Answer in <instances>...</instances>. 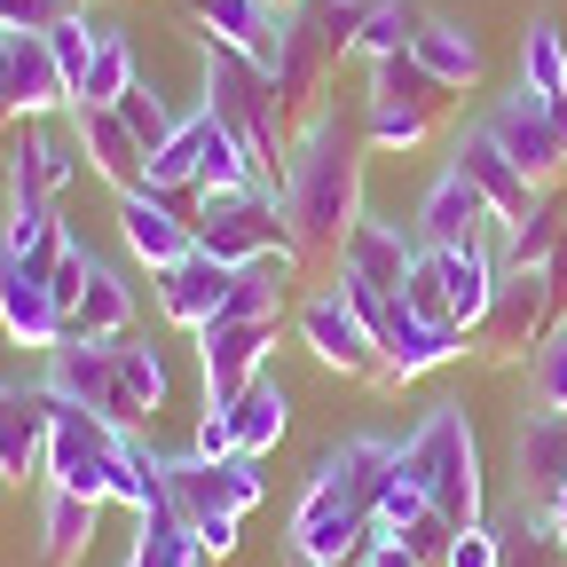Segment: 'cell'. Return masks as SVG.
Listing matches in <instances>:
<instances>
[{
    "label": "cell",
    "instance_id": "obj_1",
    "mask_svg": "<svg viewBox=\"0 0 567 567\" xmlns=\"http://www.w3.org/2000/svg\"><path fill=\"white\" fill-rule=\"evenodd\" d=\"M363 126L323 111L300 142H292V166L276 182V205H284V245L308 276H339L347 260V237L363 221Z\"/></svg>",
    "mask_w": 567,
    "mask_h": 567
},
{
    "label": "cell",
    "instance_id": "obj_2",
    "mask_svg": "<svg viewBox=\"0 0 567 567\" xmlns=\"http://www.w3.org/2000/svg\"><path fill=\"white\" fill-rule=\"evenodd\" d=\"M205 111H213V118H221V126L245 142V151H252L260 182H284V166H292V134H284L276 71H260L252 55L213 48V40H205Z\"/></svg>",
    "mask_w": 567,
    "mask_h": 567
},
{
    "label": "cell",
    "instance_id": "obj_3",
    "mask_svg": "<svg viewBox=\"0 0 567 567\" xmlns=\"http://www.w3.org/2000/svg\"><path fill=\"white\" fill-rule=\"evenodd\" d=\"M402 473L425 488V505L442 520L473 528L488 520V496H481V442H473V417L457 402H434L417 417V434L402 442Z\"/></svg>",
    "mask_w": 567,
    "mask_h": 567
},
{
    "label": "cell",
    "instance_id": "obj_4",
    "mask_svg": "<svg viewBox=\"0 0 567 567\" xmlns=\"http://www.w3.org/2000/svg\"><path fill=\"white\" fill-rule=\"evenodd\" d=\"M559 323H567V300L551 292V276L544 268H505L481 331H473V354L481 363H520V354H536Z\"/></svg>",
    "mask_w": 567,
    "mask_h": 567
},
{
    "label": "cell",
    "instance_id": "obj_5",
    "mask_svg": "<svg viewBox=\"0 0 567 567\" xmlns=\"http://www.w3.org/2000/svg\"><path fill=\"white\" fill-rule=\"evenodd\" d=\"M111 450H118L111 417L48 394V488L87 496V505H111Z\"/></svg>",
    "mask_w": 567,
    "mask_h": 567
},
{
    "label": "cell",
    "instance_id": "obj_6",
    "mask_svg": "<svg viewBox=\"0 0 567 567\" xmlns=\"http://www.w3.org/2000/svg\"><path fill=\"white\" fill-rule=\"evenodd\" d=\"M371 544V513L354 505V496L339 488V473L316 457V481L300 496V513H292V559L300 567H354Z\"/></svg>",
    "mask_w": 567,
    "mask_h": 567
},
{
    "label": "cell",
    "instance_id": "obj_7",
    "mask_svg": "<svg viewBox=\"0 0 567 567\" xmlns=\"http://www.w3.org/2000/svg\"><path fill=\"white\" fill-rule=\"evenodd\" d=\"M331 71H339V48L323 40L316 9L300 0L292 24H284V55H276V103H284V134L292 142L331 111Z\"/></svg>",
    "mask_w": 567,
    "mask_h": 567
},
{
    "label": "cell",
    "instance_id": "obj_8",
    "mask_svg": "<svg viewBox=\"0 0 567 567\" xmlns=\"http://www.w3.org/2000/svg\"><path fill=\"white\" fill-rule=\"evenodd\" d=\"M48 394H63V402L111 417L118 434H142V425H151V417H142V402L126 394L118 354H111L103 339H63V347H48Z\"/></svg>",
    "mask_w": 567,
    "mask_h": 567
},
{
    "label": "cell",
    "instance_id": "obj_9",
    "mask_svg": "<svg viewBox=\"0 0 567 567\" xmlns=\"http://www.w3.org/2000/svg\"><path fill=\"white\" fill-rule=\"evenodd\" d=\"M481 126L496 134V151H505L536 189H559V174H567V103H536L520 87L513 103H496Z\"/></svg>",
    "mask_w": 567,
    "mask_h": 567
},
{
    "label": "cell",
    "instance_id": "obj_10",
    "mask_svg": "<svg viewBox=\"0 0 567 567\" xmlns=\"http://www.w3.org/2000/svg\"><path fill=\"white\" fill-rule=\"evenodd\" d=\"M197 252H213L221 268H252V260L284 252V205H276L268 189L205 197V221H197Z\"/></svg>",
    "mask_w": 567,
    "mask_h": 567
},
{
    "label": "cell",
    "instance_id": "obj_11",
    "mask_svg": "<svg viewBox=\"0 0 567 567\" xmlns=\"http://www.w3.org/2000/svg\"><path fill=\"white\" fill-rule=\"evenodd\" d=\"M166 481H174V505L189 528H213V520H245L260 505V457H166Z\"/></svg>",
    "mask_w": 567,
    "mask_h": 567
},
{
    "label": "cell",
    "instance_id": "obj_12",
    "mask_svg": "<svg viewBox=\"0 0 567 567\" xmlns=\"http://www.w3.org/2000/svg\"><path fill=\"white\" fill-rule=\"evenodd\" d=\"M71 111V80L55 71L48 32H0V118H55Z\"/></svg>",
    "mask_w": 567,
    "mask_h": 567
},
{
    "label": "cell",
    "instance_id": "obj_13",
    "mask_svg": "<svg viewBox=\"0 0 567 567\" xmlns=\"http://www.w3.org/2000/svg\"><path fill=\"white\" fill-rule=\"evenodd\" d=\"M276 331H284V323H237V316H213V323L197 331V363H205V410H229V402H237V394L260 379V363H268Z\"/></svg>",
    "mask_w": 567,
    "mask_h": 567
},
{
    "label": "cell",
    "instance_id": "obj_14",
    "mask_svg": "<svg viewBox=\"0 0 567 567\" xmlns=\"http://www.w3.org/2000/svg\"><path fill=\"white\" fill-rule=\"evenodd\" d=\"M473 339L465 331H450V323H417L402 300H394V316L379 323V394H402L410 379H425V371H442V363H457Z\"/></svg>",
    "mask_w": 567,
    "mask_h": 567
},
{
    "label": "cell",
    "instance_id": "obj_15",
    "mask_svg": "<svg viewBox=\"0 0 567 567\" xmlns=\"http://www.w3.org/2000/svg\"><path fill=\"white\" fill-rule=\"evenodd\" d=\"M300 339H308V354H316L323 371H339V379H379V331L354 316L331 284L300 308Z\"/></svg>",
    "mask_w": 567,
    "mask_h": 567
},
{
    "label": "cell",
    "instance_id": "obj_16",
    "mask_svg": "<svg viewBox=\"0 0 567 567\" xmlns=\"http://www.w3.org/2000/svg\"><path fill=\"white\" fill-rule=\"evenodd\" d=\"M0 331H9L17 347H40V354L63 347V331H71L55 284L32 260H17V252H0Z\"/></svg>",
    "mask_w": 567,
    "mask_h": 567
},
{
    "label": "cell",
    "instance_id": "obj_17",
    "mask_svg": "<svg viewBox=\"0 0 567 567\" xmlns=\"http://www.w3.org/2000/svg\"><path fill=\"white\" fill-rule=\"evenodd\" d=\"M189 17H197V32H205L213 48H237V55H252L260 71H276L284 24H292L284 0H189Z\"/></svg>",
    "mask_w": 567,
    "mask_h": 567
},
{
    "label": "cell",
    "instance_id": "obj_18",
    "mask_svg": "<svg viewBox=\"0 0 567 567\" xmlns=\"http://www.w3.org/2000/svg\"><path fill=\"white\" fill-rule=\"evenodd\" d=\"M80 174V134H55L48 118H9V197H63Z\"/></svg>",
    "mask_w": 567,
    "mask_h": 567
},
{
    "label": "cell",
    "instance_id": "obj_19",
    "mask_svg": "<svg viewBox=\"0 0 567 567\" xmlns=\"http://www.w3.org/2000/svg\"><path fill=\"white\" fill-rule=\"evenodd\" d=\"M151 284H158V316H166L174 331H189V339H197L213 316L229 308V292H237V268H221L213 252H189V260L158 268Z\"/></svg>",
    "mask_w": 567,
    "mask_h": 567
},
{
    "label": "cell",
    "instance_id": "obj_20",
    "mask_svg": "<svg viewBox=\"0 0 567 567\" xmlns=\"http://www.w3.org/2000/svg\"><path fill=\"white\" fill-rule=\"evenodd\" d=\"M71 134H80V158L95 182H111L118 197H134L142 182H151V158H142V142L126 134L118 111H95V103H71Z\"/></svg>",
    "mask_w": 567,
    "mask_h": 567
},
{
    "label": "cell",
    "instance_id": "obj_21",
    "mask_svg": "<svg viewBox=\"0 0 567 567\" xmlns=\"http://www.w3.org/2000/svg\"><path fill=\"white\" fill-rule=\"evenodd\" d=\"M457 174H465V182L488 197V213H496L505 229H520L528 213H536V197H544V189H536V182H528V174L505 158V151H496V134H488V126L457 142Z\"/></svg>",
    "mask_w": 567,
    "mask_h": 567
},
{
    "label": "cell",
    "instance_id": "obj_22",
    "mask_svg": "<svg viewBox=\"0 0 567 567\" xmlns=\"http://www.w3.org/2000/svg\"><path fill=\"white\" fill-rule=\"evenodd\" d=\"M513 473H520V505H559L567 496V417L559 410H528L520 442H513Z\"/></svg>",
    "mask_w": 567,
    "mask_h": 567
},
{
    "label": "cell",
    "instance_id": "obj_23",
    "mask_svg": "<svg viewBox=\"0 0 567 567\" xmlns=\"http://www.w3.org/2000/svg\"><path fill=\"white\" fill-rule=\"evenodd\" d=\"M496 221L488 213V197L450 166L434 189H425V205H417V237H425V252H465V245H481V229Z\"/></svg>",
    "mask_w": 567,
    "mask_h": 567
},
{
    "label": "cell",
    "instance_id": "obj_24",
    "mask_svg": "<svg viewBox=\"0 0 567 567\" xmlns=\"http://www.w3.org/2000/svg\"><path fill=\"white\" fill-rule=\"evenodd\" d=\"M118 237H126V252L142 260V268H174V260H189L197 252V229L182 221V213H166L151 189H134V197H118Z\"/></svg>",
    "mask_w": 567,
    "mask_h": 567
},
{
    "label": "cell",
    "instance_id": "obj_25",
    "mask_svg": "<svg viewBox=\"0 0 567 567\" xmlns=\"http://www.w3.org/2000/svg\"><path fill=\"white\" fill-rule=\"evenodd\" d=\"M24 481H48V386L9 394V410H0V488Z\"/></svg>",
    "mask_w": 567,
    "mask_h": 567
},
{
    "label": "cell",
    "instance_id": "obj_26",
    "mask_svg": "<svg viewBox=\"0 0 567 567\" xmlns=\"http://www.w3.org/2000/svg\"><path fill=\"white\" fill-rule=\"evenodd\" d=\"M425 252L402 237V221H379V213H363V221H354V237H347V276H363V284H379V292H402L410 284V268H417Z\"/></svg>",
    "mask_w": 567,
    "mask_h": 567
},
{
    "label": "cell",
    "instance_id": "obj_27",
    "mask_svg": "<svg viewBox=\"0 0 567 567\" xmlns=\"http://www.w3.org/2000/svg\"><path fill=\"white\" fill-rule=\"evenodd\" d=\"M434 268H442L450 323L473 339V331H481V316H488V300H496V276H505V260H496L488 245H465V252H434Z\"/></svg>",
    "mask_w": 567,
    "mask_h": 567
},
{
    "label": "cell",
    "instance_id": "obj_28",
    "mask_svg": "<svg viewBox=\"0 0 567 567\" xmlns=\"http://www.w3.org/2000/svg\"><path fill=\"white\" fill-rule=\"evenodd\" d=\"M300 276H308V268L292 260V245L268 252V260H252V268H237V292H229L221 316H237V323H284V308H292V284H300Z\"/></svg>",
    "mask_w": 567,
    "mask_h": 567
},
{
    "label": "cell",
    "instance_id": "obj_29",
    "mask_svg": "<svg viewBox=\"0 0 567 567\" xmlns=\"http://www.w3.org/2000/svg\"><path fill=\"white\" fill-rule=\"evenodd\" d=\"M371 103H402V111H425V118H442V126H450L457 87H442L417 55H379V63H371Z\"/></svg>",
    "mask_w": 567,
    "mask_h": 567
},
{
    "label": "cell",
    "instance_id": "obj_30",
    "mask_svg": "<svg viewBox=\"0 0 567 567\" xmlns=\"http://www.w3.org/2000/svg\"><path fill=\"white\" fill-rule=\"evenodd\" d=\"M323 465L339 473V488H347L363 513H379V496H386V488H394V473H402V450H394V442H379V434H354V442H339Z\"/></svg>",
    "mask_w": 567,
    "mask_h": 567
},
{
    "label": "cell",
    "instance_id": "obj_31",
    "mask_svg": "<svg viewBox=\"0 0 567 567\" xmlns=\"http://www.w3.org/2000/svg\"><path fill=\"white\" fill-rule=\"evenodd\" d=\"M95 513L103 505H87V496L48 488V505H40V567H80L95 551Z\"/></svg>",
    "mask_w": 567,
    "mask_h": 567
},
{
    "label": "cell",
    "instance_id": "obj_32",
    "mask_svg": "<svg viewBox=\"0 0 567 567\" xmlns=\"http://www.w3.org/2000/svg\"><path fill=\"white\" fill-rule=\"evenodd\" d=\"M410 55H417L425 71H434V80H442V87H457V95H473V87H481V71H488V55H481V40H473L465 24H450V17H434V24H425Z\"/></svg>",
    "mask_w": 567,
    "mask_h": 567
},
{
    "label": "cell",
    "instance_id": "obj_33",
    "mask_svg": "<svg viewBox=\"0 0 567 567\" xmlns=\"http://www.w3.org/2000/svg\"><path fill=\"white\" fill-rule=\"evenodd\" d=\"M284 425H292V402H284V386L260 371L237 402H229V434H237V457H268L284 442Z\"/></svg>",
    "mask_w": 567,
    "mask_h": 567
},
{
    "label": "cell",
    "instance_id": "obj_34",
    "mask_svg": "<svg viewBox=\"0 0 567 567\" xmlns=\"http://www.w3.org/2000/svg\"><path fill=\"white\" fill-rule=\"evenodd\" d=\"M63 339H134V292H126V284L95 260V276H87V300L80 308H71V331Z\"/></svg>",
    "mask_w": 567,
    "mask_h": 567
},
{
    "label": "cell",
    "instance_id": "obj_35",
    "mask_svg": "<svg viewBox=\"0 0 567 567\" xmlns=\"http://www.w3.org/2000/svg\"><path fill=\"white\" fill-rule=\"evenodd\" d=\"M520 87L536 103H567V40H559L551 17H536L528 40H520Z\"/></svg>",
    "mask_w": 567,
    "mask_h": 567
},
{
    "label": "cell",
    "instance_id": "obj_36",
    "mask_svg": "<svg viewBox=\"0 0 567 567\" xmlns=\"http://www.w3.org/2000/svg\"><path fill=\"white\" fill-rule=\"evenodd\" d=\"M205 142H213V111L197 103V111L174 126V142H166V151L151 158V182H142V189H174V182H197V174H205Z\"/></svg>",
    "mask_w": 567,
    "mask_h": 567
},
{
    "label": "cell",
    "instance_id": "obj_37",
    "mask_svg": "<svg viewBox=\"0 0 567 567\" xmlns=\"http://www.w3.org/2000/svg\"><path fill=\"white\" fill-rule=\"evenodd\" d=\"M425 24L434 17H425L417 0H371V24H363V40H354V55H371V63L379 55H410Z\"/></svg>",
    "mask_w": 567,
    "mask_h": 567
},
{
    "label": "cell",
    "instance_id": "obj_38",
    "mask_svg": "<svg viewBox=\"0 0 567 567\" xmlns=\"http://www.w3.org/2000/svg\"><path fill=\"white\" fill-rule=\"evenodd\" d=\"M111 354H118V379H126V394L142 402V417L158 425V410L174 402V379H166V363H158V347H151V339H111Z\"/></svg>",
    "mask_w": 567,
    "mask_h": 567
},
{
    "label": "cell",
    "instance_id": "obj_39",
    "mask_svg": "<svg viewBox=\"0 0 567 567\" xmlns=\"http://www.w3.org/2000/svg\"><path fill=\"white\" fill-rule=\"evenodd\" d=\"M559 237H567V197L559 189H544L536 197V213L513 229V252H505V268H544L551 252H559Z\"/></svg>",
    "mask_w": 567,
    "mask_h": 567
},
{
    "label": "cell",
    "instance_id": "obj_40",
    "mask_svg": "<svg viewBox=\"0 0 567 567\" xmlns=\"http://www.w3.org/2000/svg\"><path fill=\"white\" fill-rule=\"evenodd\" d=\"M134 80H142V71H134V48H126V32H103V40H95V63H87V80H80V103L111 111V103H118Z\"/></svg>",
    "mask_w": 567,
    "mask_h": 567
},
{
    "label": "cell",
    "instance_id": "obj_41",
    "mask_svg": "<svg viewBox=\"0 0 567 567\" xmlns=\"http://www.w3.org/2000/svg\"><path fill=\"white\" fill-rule=\"evenodd\" d=\"M111 111H118V118H126V134L142 142V158H158L166 142H174V126H182V118H174V111L158 103V87H142V80H134V87H126V95H118Z\"/></svg>",
    "mask_w": 567,
    "mask_h": 567
},
{
    "label": "cell",
    "instance_id": "obj_42",
    "mask_svg": "<svg viewBox=\"0 0 567 567\" xmlns=\"http://www.w3.org/2000/svg\"><path fill=\"white\" fill-rule=\"evenodd\" d=\"M434 134H442V118L402 111V103H371V118H363V142H371V151H425Z\"/></svg>",
    "mask_w": 567,
    "mask_h": 567
},
{
    "label": "cell",
    "instance_id": "obj_43",
    "mask_svg": "<svg viewBox=\"0 0 567 567\" xmlns=\"http://www.w3.org/2000/svg\"><path fill=\"white\" fill-rule=\"evenodd\" d=\"M95 40H103V32H95L80 9H71V17L48 32V48H55V71L71 80V103H80V80H87V63H95Z\"/></svg>",
    "mask_w": 567,
    "mask_h": 567
},
{
    "label": "cell",
    "instance_id": "obj_44",
    "mask_svg": "<svg viewBox=\"0 0 567 567\" xmlns=\"http://www.w3.org/2000/svg\"><path fill=\"white\" fill-rule=\"evenodd\" d=\"M528 386H536V410H559V417H567V323H559V331L536 347Z\"/></svg>",
    "mask_w": 567,
    "mask_h": 567
},
{
    "label": "cell",
    "instance_id": "obj_45",
    "mask_svg": "<svg viewBox=\"0 0 567 567\" xmlns=\"http://www.w3.org/2000/svg\"><path fill=\"white\" fill-rule=\"evenodd\" d=\"M434 505H425V488L410 481V473H394V488L379 496V513H371V536H402L410 520H425Z\"/></svg>",
    "mask_w": 567,
    "mask_h": 567
},
{
    "label": "cell",
    "instance_id": "obj_46",
    "mask_svg": "<svg viewBox=\"0 0 567 567\" xmlns=\"http://www.w3.org/2000/svg\"><path fill=\"white\" fill-rule=\"evenodd\" d=\"M402 308L417 316V323H450V300H442V268H434V252H425L417 268H410V284H402ZM457 331V323H450Z\"/></svg>",
    "mask_w": 567,
    "mask_h": 567
},
{
    "label": "cell",
    "instance_id": "obj_47",
    "mask_svg": "<svg viewBox=\"0 0 567 567\" xmlns=\"http://www.w3.org/2000/svg\"><path fill=\"white\" fill-rule=\"evenodd\" d=\"M442 567H505V528H488V520L457 528V544L442 551Z\"/></svg>",
    "mask_w": 567,
    "mask_h": 567
},
{
    "label": "cell",
    "instance_id": "obj_48",
    "mask_svg": "<svg viewBox=\"0 0 567 567\" xmlns=\"http://www.w3.org/2000/svg\"><path fill=\"white\" fill-rule=\"evenodd\" d=\"M71 0H0V32H55Z\"/></svg>",
    "mask_w": 567,
    "mask_h": 567
},
{
    "label": "cell",
    "instance_id": "obj_49",
    "mask_svg": "<svg viewBox=\"0 0 567 567\" xmlns=\"http://www.w3.org/2000/svg\"><path fill=\"white\" fill-rule=\"evenodd\" d=\"M402 544H410V551H417L425 567H442V551L457 544V520H442V513H425V520H410V528H402Z\"/></svg>",
    "mask_w": 567,
    "mask_h": 567
},
{
    "label": "cell",
    "instance_id": "obj_50",
    "mask_svg": "<svg viewBox=\"0 0 567 567\" xmlns=\"http://www.w3.org/2000/svg\"><path fill=\"white\" fill-rule=\"evenodd\" d=\"M189 457H213V465H221V457H237L229 410H205V417H197V442H189Z\"/></svg>",
    "mask_w": 567,
    "mask_h": 567
},
{
    "label": "cell",
    "instance_id": "obj_51",
    "mask_svg": "<svg viewBox=\"0 0 567 567\" xmlns=\"http://www.w3.org/2000/svg\"><path fill=\"white\" fill-rule=\"evenodd\" d=\"M544 276H551V292H559V300H567V237H559V252H551V260H544Z\"/></svg>",
    "mask_w": 567,
    "mask_h": 567
},
{
    "label": "cell",
    "instance_id": "obj_52",
    "mask_svg": "<svg viewBox=\"0 0 567 567\" xmlns=\"http://www.w3.org/2000/svg\"><path fill=\"white\" fill-rule=\"evenodd\" d=\"M0 189H9V118H0Z\"/></svg>",
    "mask_w": 567,
    "mask_h": 567
},
{
    "label": "cell",
    "instance_id": "obj_53",
    "mask_svg": "<svg viewBox=\"0 0 567 567\" xmlns=\"http://www.w3.org/2000/svg\"><path fill=\"white\" fill-rule=\"evenodd\" d=\"M551 528H559V544H567V496H559V505H551Z\"/></svg>",
    "mask_w": 567,
    "mask_h": 567
},
{
    "label": "cell",
    "instance_id": "obj_54",
    "mask_svg": "<svg viewBox=\"0 0 567 567\" xmlns=\"http://www.w3.org/2000/svg\"><path fill=\"white\" fill-rule=\"evenodd\" d=\"M9 394H17V386H0V410H9Z\"/></svg>",
    "mask_w": 567,
    "mask_h": 567
},
{
    "label": "cell",
    "instance_id": "obj_55",
    "mask_svg": "<svg viewBox=\"0 0 567 567\" xmlns=\"http://www.w3.org/2000/svg\"><path fill=\"white\" fill-rule=\"evenodd\" d=\"M284 9H292V0H284Z\"/></svg>",
    "mask_w": 567,
    "mask_h": 567
}]
</instances>
